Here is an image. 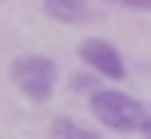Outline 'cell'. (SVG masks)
Returning a JSON list of instances; mask_svg holds the SVG:
<instances>
[{"label": "cell", "mask_w": 151, "mask_h": 139, "mask_svg": "<svg viewBox=\"0 0 151 139\" xmlns=\"http://www.w3.org/2000/svg\"><path fill=\"white\" fill-rule=\"evenodd\" d=\"M88 111H91V119H96L99 127L119 131V135L139 131V123L151 115L147 103H139L135 95H127L123 87H96V92L88 95Z\"/></svg>", "instance_id": "1"}, {"label": "cell", "mask_w": 151, "mask_h": 139, "mask_svg": "<svg viewBox=\"0 0 151 139\" xmlns=\"http://www.w3.org/2000/svg\"><path fill=\"white\" fill-rule=\"evenodd\" d=\"M8 76H12L16 92L24 95V100L32 103H48L56 92V84H60V68H56L52 56H40V52H28V56H16L12 68H8Z\"/></svg>", "instance_id": "2"}, {"label": "cell", "mask_w": 151, "mask_h": 139, "mask_svg": "<svg viewBox=\"0 0 151 139\" xmlns=\"http://www.w3.org/2000/svg\"><path fill=\"white\" fill-rule=\"evenodd\" d=\"M80 60H83V68H91L96 76H104V80H111V84H119L123 76H127V60L119 56V48L111 44V40H104V36H88L80 44Z\"/></svg>", "instance_id": "3"}, {"label": "cell", "mask_w": 151, "mask_h": 139, "mask_svg": "<svg viewBox=\"0 0 151 139\" xmlns=\"http://www.w3.org/2000/svg\"><path fill=\"white\" fill-rule=\"evenodd\" d=\"M44 16L56 24H88L96 12L88 8V0H44Z\"/></svg>", "instance_id": "4"}, {"label": "cell", "mask_w": 151, "mask_h": 139, "mask_svg": "<svg viewBox=\"0 0 151 139\" xmlns=\"http://www.w3.org/2000/svg\"><path fill=\"white\" fill-rule=\"evenodd\" d=\"M52 139H99V131L72 115H60V119H52Z\"/></svg>", "instance_id": "5"}, {"label": "cell", "mask_w": 151, "mask_h": 139, "mask_svg": "<svg viewBox=\"0 0 151 139\" xmlns=\"http://www.w3.org/2000/svg\"><path fill=\"white\" fill-rule=\"evenodd\" d=\"M68 87H72V95H91L96 87H104V76H96L91 68H83V72H72Z\"/></svg>", "instance_id": "6"}, {"label": "cell", "mask_w": 151, "mask_h": 139, "mask_svg": "<svg viewBox=\"0 0 151 139\" xmlns=\"http://www.w3.org/2000/svg\"><path fill=\"white\" fill-rule=\"evenodd\" d=\"M107 4H119V8H131V12H151V0H107Z\"/></svg>", "instance_id": "7"}, {"label": "cell", "mask_w": 151, "mask_h": 139, "mask_svg": "<svg viewBox=\"0 0 151 139\" xmlns=\"http://www.w3.org/2000/svg\"><path fill=\"white\" fill-rule=\"evenodd\" d=\"M139 135H143V139H151V115L143 119V123H139Z\"/></svg>", "instance_id": "8"}, {"label": "cell", "mask_w": 151, "mask_h": 139, "mask_svg": "<svg viewBox=\"0 0 151 139\" xmlns=\"http://www.w3.org/2000/svg\"><path fill=\"white\" fill-rule=\"evenodd\" d=\"M147 111H151V103H147Z\"/></svg>", "instance_id": "9"}]
</instances>
